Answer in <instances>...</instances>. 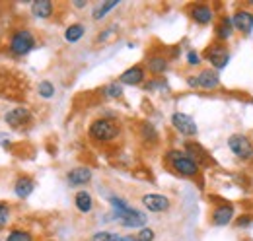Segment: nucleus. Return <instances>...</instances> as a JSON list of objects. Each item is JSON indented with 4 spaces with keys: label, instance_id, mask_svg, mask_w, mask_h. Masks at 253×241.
Instances as JSON below:
<instances>
[{
    "label": "nucleus",
    "instance_id": "nucleus-1",
    "mask_svg": "<svg viewBox=\"0 0 253 241\" xmlns=\"http://www.w3.org/2000/svg\"><path fill=\"white\" fill-rule=\"evenodd\" d=\"M166 161L181 177H197L199 169H201V165L191 158L189 154L181 150H169L166 154Z\"/></svg>",
    "mask_w": 253,
    "mask_h": 241
},
{
    "label": "nucleus",
    "instance_id": "nucleus-2",
    "mask_svg": "<svg viewBox=\"0 0 253 241\" xmlns=\"http://www.w3.org/2000/svg\"><path fill=\"white\" fill-rule=\"evenodd\" d=\"M88 132H90V138L92 140L105 144V142H111V140H115L119 136V124L115 120L101 117V119H95L90 124V130Z\"/></svg>",
    "mask_w": 253,
    "mask_h": 241
},
{
    "label": "nucleus",
    "instance_id": "nucleus-3",
    "mask_svg": "<svg viewBox=\"0 0 253 241\" xmlns=\"http://www.w3.org/2000/svg\"><path fill=\"white\" fill-rule=\"evenodd\" d=\"M203 57H205V60L211 64V68H212V70H216V72L222 70V68H226V66H228V62H230L228 43H220V41L211 43V45L205 49Z\"/></svg>",
    "mask_w": 253,
    "mask_h": 241
},
{
    "label": "nucleus",
    "instance_id": "nucleus-4",
    "mask_svg": "<svg viewBox=\"0 0 253 241\" xmlns=\"http://www.w3.org/2000/svg\"><path fill=\"white\" fill-rule=\"evenodd\" d=\"M228 148L232 150V154L242 160L244 163H253V140L246 134H232L228 138Z\"/></svg>",
    "mask_w": 253,
    "mask_h": 241
},
{
    "label": "nucleus",
    "instance_id": "nucleus-5",
    "mask_svg": "<svg viewBox=\"0 0 253 241\" xmlns=\"http://www.w3.org/2000/svg\"><path fill=\"white\" fill-rule=\"evenodd\" d=\"M187 14H189L191 20L195 24H199V26H209L216 18L214 8L211 4H207V2H193V4H189L187 6Z\"/></svg>",
    "mask_w": 253,
    "mask_h": 241
},
{
    "label": "nucleus",
    "instance_id": "nucleus-6",
    "mask_svg": "<svg viewBox=\"0 0 253 241\" xmlns=\"http://www.w3.org/2000/svg\"><path fill=\"white\" fill-rule=\"evenodd\" d=\"M33 47H35V39H33L32 31L28 30H18L10 39V51L18 57L28 55Z\"/></svg>",
    "mask_w": 253,
    "mask_h": 241
},
{
    "label": "nucleus",
    "instance_id": "nucleus-7",
    "mask_svg": "<svg viewBox=\"0 0 253 241\" xmlns=\"http://www.w3.org/2000/svg\"><path fill=\"white\" fill-rule=\"evenodd\" d=\"M232 22H234V28L236 31H240V33H244V35H250L253 30V10L250 8H238L236 12H234V16H232Z\"/></svg>",
    "mask_w": 253,
    "mask_h": 241
},
{
    "label": "nucleus",
    "instance_id": "nucleus-8",
    "mask_svg": "<svg viewBox=\"0 0 253 241\" xmlns=\"http://www.w3.org/2000/svg\"><path fill=\"white\" fill-rule=\"evenodd\" d=\"M171 124H173V128H175L179 134L189 136V138L191 136H197V132H199V128H197L193 117L185 115V113H173V115H171Z\"/></svg>",
    "mask_w": 253,
    "mask_h": 241
},
{
    "label": "nucleus",
    "instance_id": "nucleus-9",
    "mask_svg": "<svg viewBox=\"0 0 253 241\" xmlns=\"http://www.w3.org/2000/svg\"><path fill=\"white\" fill-rule=\"evenodd\" d=\"M197 88L205 91H214L220 88V76L212 68H205L197 74Z\"/></svg>",
    "mask_w": 253,
    "mask_h": 241
},
{
    "label": "nucleus",
    "instance_id": "nucleus-10",
    "mask_svg": "<svg viewBox=\"0 0 253 241\" xmlns=\"http://www.w3.org/2000/svg\"><path fill=\"white\" fill-rule=\"evenodd\" d=\"M234 204L230 202H220L214 206V210L211 212V222L214 226H228L234 220Z\"/></svg>",
    "mask_w": 253,
    "mask_h": 241
},
{
    "label": "nucleus",
    "instance_id": "nucleus-11",
    "mask_svg": "<svg viewBox=\"0 0 253 241\" xmlns=\"http://www.w3.org/2000/svg\"><path fill=\"white\" fill-rule=\"evenodd\" d=\"M236 33V28H234V22L230 16H220L216 26H214V39L220 41V43H228Z\"/></svg>",
    "mask_w": 253,
    "mask_h": 241
},
{
    "label": "nucleus",
    "instance_id": "nucleus-12",
    "mask_svg": "<svg viewBox=\"0 0 253 241\" xmlns=\"http://www.w3.org/2000/svg\"><path fill=\"white\" fill-rule=\"evenodd\" d=\"M142 204L150 212H166L169 208V199L164 195H156V193H148L142 197Z\"/></svg>",
    "mask_w": 253,
    "mask_h": 241
},
{
    "label": "nucleus",
    "instance_id": "nucleus-13",
    "mask_svg": "<svg viewBox=\"0 0 253 241\" xmlns=\"http://www.w3.org/2000/svg\"><path fill=\"white\" fill-rule=\"evenodd\" d=\"M144 78H146L144 68L136 64V66L126 68L125 72L119 76V82H121V84H126V86H138V84H142V82H144Z\"/></svg>",
    "mask_w": 253,
    "mask_h": 241
},
{
    "label": "nucleus",
    "instance_id": "nucleus-14",
    "mask_svg": "<svg viewBox=\"0 0 253 241\" xmlns=\"http://www.w3.org/2000/svg\"><path fill=\"white\" fill-rule=\"evenodd\" d=\"M185 152L189 154L199 165H201V163H203V165H211V163H214V160L211 158V154L205 150L201 144H197V142H187V144H185Z\"/></svg>",
    "mask_w": 253,
    "mask_h": 241
},
{
    "label": "nucleus",
    "instance_id": "nucleus-15",
    "mask_svg": "<svg viewBox=\"0 0 253 241\" xmlns=\"http://www.w3.org/2000/svg\"><path fill=\"white\" fill-rule=\"evenodd\" d=\"M117 218H119L121 226H125V228H142L146 224V216L142 212H138L136 208H132V210L123 214V216H117Z\"/></svg>",
    "mask_w": 253,
    "mask_h": 241
},
{
    "label": "nucleus",
    "instance_id": "nucleus-16",
    "mask_svg": "<svg viewBox=\"0 0 253 241\" xmlns=\"http://www.w3.org/2000/svg\"><path fill=\"white\" fill-rule=\"evenodd\" d=\"M53 12H55V4L51 0H35L32 4V14L35 18L47 20L53 16Z\"/></svg>",
    "mask_w": 253,
    "mask_h": 241
},
{
    "label": "nucleus",
    "instance_id": "nucleus-17",
    "mask_svg": "<svg viewBox=\"0 0 253 241\" xmlns=\"http://www.w3.org/2000/svg\"><path fill=\"white\" fill-rule=\"evenodd\" d=\"M4 119H6V122L10 126H20V124H24V122L30 120V109L28 107H16V109L8 111Z\"/></svg>",
    "mask_w": 253,
    "mask_h": 241
},
{
    "label": "nucleus",
    "instance_id": "nucleus-18",
    "mask_svg": "<svg viewBox=\"0 0 253 241\" xmlns=\"http://www.w3.org/2000/svg\"><path fill=\"white\" fill-rule=\"evenodd\" d=\"M66 179H68V183H70V185H74V187H80V185H86V183H90V179H92V171H90L88 167H76V169L68 171Z\"/></svg>",
    "mask_w": 253,
    "mask_h": 241
},
{
    "label": "nucleus",
    "instance_id": "nucleus-19",
    "mask_svg": "<svg viewBox=\"0 0 253 241\" xmlns=\"http://www.w3.org/2000/svg\"><path fill=\"white\" fill-rule=\"evenodd\" d=\"M74 202H76V208L82 212V214H88L94 208V199L88 191H78L76 197H74Z\"/></svg>",
    "mask_w": 253,
    "mask_h": 241
},
{
    "label": "nucleus",
    "instance_id": "nucleus-20",
    "mask_svg": "<svg viewBox=\"0 0 253 241\" xmlns=\"http://www.w3.org/2000/svg\"><path fill=\"white\" fill-rule=\"evenodd\" d=\"M146 68L152 72V74H164L166 70H168V59L166 57H162V55H154V57H150V59L146 60Z\"/></svg>",
    "mask_w": 253,
    "mask_h": 241
},
{
    "label": "nucleus",
    "instance_id": "nucleus-21",
    "mask_svg": "<svg viewBox=\"0 0 253 241\" xmlns=\"http://www.w3.org/2000/svg\"><path fill=\"white\" fill-rule=\"evenodd\" d=\"M33 187H35V183H33L32 177H20V179L16 181L14 191H16V195H18L20 199H28L33 193Z\"/></svg>",
    "mask_w": 253,
    "mask_h": 241
},
{
    "label": "nucleus",
    "instance_id": "nucleus-22",
    "mask_svg": "<svg viewBox=\"0 0 253 241\" xmlns=\"http://www.w3.org/2000/svg\"><path fill=\"white\" fill-rule=\"evenodd\" d=\"M84 31H86V28L82 24H72V26H68L66 31H64V39L68 43H76V41H80L84 37Z\"/></svg>",
    "mask_w": 253,
    "mask_h": 241
},
{
    "label": "nucleus",
    "instance_id": "nucleus-23",
    "mask_svg": "<svg viewBox=\"0 0 253 241\" xmlns=\"http://www.w3.org/2000/svg\"><path fill=\"white\" fill-rule=\"evenodd\" d=\"M117 6H119V0H111V2H99V4L94 8L92 18H94V20H101V18H105V14H107L109 10H113V8H117Z\"/></svg>",
    "mask_w": 253,
    "mask_h": 241
},
{
    "label": "nucleus",
    "instance_id": "nucleus-24",
    "mask_svg": "<svg viewBox=\"0 0 253 241\" xmlns=\"http://www.w3.org/2000/svg\"><path fill=\"white\" fill-rule=\"evenodd\" d=\"M37 91H39V95H41V97L49 99V97H53V95H55V86H53L49 80H43V82H39Z\"/></svg>",
    "mask_w": 253,
    "mask_h": 241
},
{
    "label": "nucleus",
    "instance_id": "nucleus-25",
    "mask_svg": "<svg viewBox=\"0 0 253 241\" xmlns=\"http://www.w3.org/2000/svg\"><path fill=\"white\" fill-rule=\"evenodd\" d=\"M103 93L107 97H121L123 95V86H121V82H111L103 88Z\"/></svg>",
    "mask_w": 253,
    "mask_h": 241
},
{
    "label": "nucleus",
    "instance_id": "nucleus-26",
    "mask_svg": "<svg viewBox=\"0 0 253 241\" xmlns=\"http://www.w3.org/2000/svg\"><path fill=\"white\" fill-rule=\"evenodd\" d=\"M234 226L236 228H250L253 226V214H242L234 220Z\"/></svg>",
    "mask_w": 253,
    "mask_h": 241
},
{
    "label": "nucleus",
    "instance_id": "nucleus-27",
    "mask_svg": "<svg viewBox=\"0 0 253 241\" xmlns=\"http://www.w3.org/2000/svg\"><path fill=\"white\" fill-rule=\"evenodd\" d=\"M32 234H28V232H22V230H14L10 236H8V240L6 241H32Z\"/></svg>",
    "mask_w": 253,
    "mask_h": 241
},
{
    "label": "nucleus",
    "instance_id": "nucleus-28",
    "mask_svg": "<svg viewBox=\"0 0 253 241\" xmlns=\"http://www.w3.org/2000/svg\"><path fill=\"white\" fill-rule=\"evenodd\" d=\"M142 136H144L146 140H150V142H156V140H158V134H156V130H154V126H152L150 122H144V126H142Z\"/></svg>",
    "mask_w": 253,
    "mask_h": 241
},
{
    "label": "nucleus",
    "instance_id": "nucleus-29",
    "mask_svg": "<svg viewBox=\"0 0 253 241\" xmlns=\"http://www.w3.org/2000/svg\"><path fill=\"white\" fill-rule=\"evenodd\" d=\"M92 241H121V238L111 234V232H97V234H94Z\"/></svg>",
    "mask_w": 253,
    "mask_h": 241
},
{
    "label": "nucleus",
    "instance_id": "nucleus-30",
    "mask_svg": "<svg viewBox=\"0 0 253 241\" xmlns=\"http://www.w3.org/2000/svg\"><path fill=\"white\" fill-rule=\"evenodd\" d=\"M8 220H10V208L4 202H0V228H4L8 224Z\"/></svg>",
    "mask_w": 253,
    "mask_h": 241
},
{
    "label": "nucleus",
    "instance_id": "nucleus-31",
    "mask_svg": "<svg viewBox=\"0 0 253 241\" xmlns=\"http://www.w3.org/2000/svg\"><path fill=\"white\" fill-rule=\"evenodd\" d=\"M136 240L138 241H154V230H150V228H142L140 234L136 236Z\"/></svg>",
    "mask_w": 253,
    "mask_h": 241
},
{
    "label": "nucleus",
    "instance_id": "nucleus-32",
    "mask_svg": "<svg viewBox=\"0 0 253 241\" xmlns=\"http://www.w3.org/2000/svg\"><path fill=\"white\" fill-rule=\"evenodd\" d=\"M187 64H189V66L201 64V55H197L195 51H189V53H187Z\"/></svg>",
    "mask_w": 253,
    "mask_h": 241
},
{
    "label": "nucleus",
    "instance_id": "nucleus-33",
    "mask_svg": "<svg viewBox=\"0 0 253 241\" xmlns=\"http://www.w3.org/2000/svg\"><path fill=\"white\" fill-rule=\"evenodd\" d=\"M74 6H76V8H84V6H86V2H74Z\"/></svg>",
    "mask_w": 253,
    "mask_h": 241
},
{
    "label": "nucleus",
    "instance_id": "nucleus-34",
    "mask_svg": "<svg viewBox=\"0 0 253 241\" xmlns=\"http://www.w3.org/2000/svg\"><path fill=\"white\" fill-rule=\"evenodd\" d=\"M121 241H138V240H136V238H130V236H128V238H121Z\"/></svg>",
    "mask_w": 253,
    "mask_h": 241
}]
</instances>
